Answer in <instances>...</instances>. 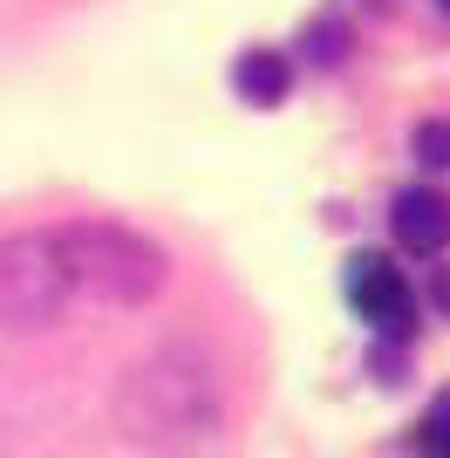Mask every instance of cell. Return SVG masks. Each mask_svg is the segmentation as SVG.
I'll use <instances>...</instances> for the list:
<instances>
[{"instance_id":"cell-8","label":"cell","mask_w":450,"mask_h":458,"mask_svg":"<svg viewBox=\"0 0 450 458\" xmlns=\"http://www.w3.org/2000/svg\"><path fill=\"white\" fill-rule=\"evenodd\" d=\"M416 157L430 172H450V123H416Z\"/></svg>"},{"instance_id":"cell-6","label":"cell","mask_w":450,"mask_h":458,"mask_svg":"<svg viewBox=\"0 0 450 458\" xmlns=\"http://www.w3.org/2000/svg\"><path fill=\"white\" fill-rule=\"evenodd\" d=\"M232 89L246 96V103H260V110H273V103H287V89H294V69H287L273 48H253V55L232 62Z\"/></svg>"},{"instance_id":"cell-4","label":"cell","mask_w":450,"mask_h":458,"mask_svg":"<svg viewBox=\"0 0 450 458\" xmlns=\"http://www.w3.org/2000/svg\"><path fill=\"white\" fill-rule=\"evenodd\" d=\"M348 294H355V308H362V322H375L389 343H403L410 335V322H416V294H410V281L382 260V253H362V260H348Z\"/></svg>"},{"instance_id":"cell-9","label":"cell","mask_w":450,"mask_h":458,"mask_svg":"<svg viewBox=\"0 0 450 458\" xmlns=\"http://www.w3.org/2000/svg\"><path fill=\"white\" fill-rule=\"evenodd\" d=\"M430 301L450 315V267H437V281H430Z\"/></svg>"},{"instance_id":"cell-2","label":"cell","mask_w":450,"mask_h":458,"mask_svg":"<svg viewBox=\"0 0 450 458\" xmlns=\"http://www.w3.org/2000/svg\"><path fill=\"white\" fill-rule=\"evenodd\" d=\"M48 247H55V267L69 281V301L144 308L171 281V253L150 233L123 226V219H69V226H48Z\"/></svg>"},{"instance_id":"cell-3","label":"cell","mask_w":450,"mask_h":458,"mask_svg":"<svg viewBox=\"0 0 450 458\" xmlns=\"http://www.w3.org/2000/svg\"><path fill=\"white\" fill-rule=\"evenodd\" d=\"M69 308V281L55 267L48 233H0V328H48Z\"/></svg>"},{"instance_id":"cell-10","label":"cell","mask_w":450,"mask_h":458,"mask_svg":"<svg viewBox=\"0 0 450 458\" xmlns=\"http://www.w3.org/2000/svg\"><path fill=\"white\" fill-rule=\"evenodd\" d=\"M437 7H444V14H450V0H437Z\"/></svg>"},{"instance_id":"cell-7","label":"cell","mask_w":450,"mask_h":458,"mask_svg":"<svg viewBox=\"0 0 450 458\" xmlns=\"http://www.w3.org/2000/svg\"><path fill=\"white\" fill-rule=\"evenodd\" d=\"M416 452L423 458H450V390H437V403L416 424Z\"/></svg>"},{"instance_id":"cell-1","label":"cell","mask_w":450,"mask_h":458,"mask_svg":"<svg viewBox=\"0 0 450 458\" xmlns=\"http://www.w3.org/2000/svg\"><path fill=\"white\" fill-rule=\"evenodd\" d=\"M110 424L130 452L150 458H198L225 431V383L205 349L164 343L137 356L110 390Z\"/></svg>"},{"instance_id":"cell-5","label":"cell","mask_w":450,"mask_h":458,"mask_svg":"<svg viewBox=\"0 0 450 458\" xmlns=\"http://www.w3.org/2000/svg\"><path fill=\"white\" fill-rule=\"evenodd\" d=\"M389 219H396V240L423 260H437L450 247V199H437V191H403Z\"/></svg>"}]
</instances>
